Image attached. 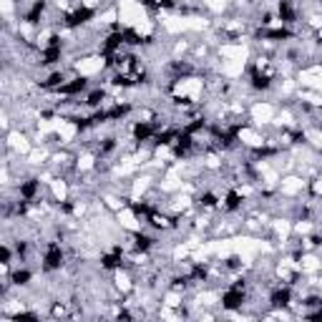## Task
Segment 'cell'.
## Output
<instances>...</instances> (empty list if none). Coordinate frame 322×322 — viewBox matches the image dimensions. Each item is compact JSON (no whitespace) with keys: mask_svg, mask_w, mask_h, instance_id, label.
I'll return each mask as SVG.
<instances>
[{"mask_svg":"<svg viewBox=\"0 0 322 322\" xmlns=\"http://www.w3.org/2000/svg\"><path fill=\"white\" fill-rule=\"evenodd\" d=\"M0 260H3V264L10 262V247H8V244H3V249H0Z\"/></svg>","mask_w":322,"mask_h":322,"instance_id":"obj_17","label":"cell"},{"mask_svg":"<svg viewBox=\"0 0 322 322\" xmlns=\"http://www.w3.org/2000/svg\"><path fill=\"white\" fill-rule=\"evenodd\" d=\"M43 10H46V3H43V0H35V3H33V8L26 13V20H28V23H38V20H40V15H43Z\"/></svg>","mask_w":322,"mask_h":322,"instance_id":"obj_12","label":"cell"},{"mask_svg":"<svg viewBox=\"0 0 322 322\" xmlns=\"http://www.w3.org/2000/svg\"><path fill=\"white\" fill-rule=\"evenodd\" d=\"M320 151H322V148H320Z\"/></svg>","mask_w":322,"mask_h":322,"instance_id":"obj_18","label":"cell"},{"mask_svg":"<svg viewBox=\"0 0 322 322\" xmlns=\"http://www.w3.org/2000/svg\"><path fill=\"white\" fill-rule=\"evenodd\" d=\"M93 18V8H88V5H81V8H76L73 13H68L66 15V26L68 28H78V26H83Z\"/></svg>","mask_w":322,"mask_h":322,"instance_id":"obj_3","label":"cell"},{"mask_svg":"<svg viewBox=\"0 0 322 322\" xmlns=\"http://www.w3.org/2000/svg\"><path fill=\"white\" fill-rule=\"evenodd\" d=\"M101 267H103V269H121V267H123V254H121V249H114V252L103 254V257H101Z\"/></svg>","mask_w":322,"mask_h":322,"instance_id":"obj_6","label":"cell"},{"mask_svg":"<svg viewBox=\"0 0 322 322\" xmlns=\"http://www.w3.org/2000/svg\"><path fill=\"white\" fill-rule=\"evenodd\" d=\"M60 60V46H46L43 48V66H53V63H58Z\"/></svg>","mask_w":322,"mask_h":322,"instance_id":"obj_10","label":"cell"},{"mask_svg":"<svg viewBox=\"0 0 322 322\" xmlns=\"http://www.w3.org/2000/svg\"><path fill=\"white\" fill-rule=\"evenodd\" d=\"M38 191H40V181H35V179H28V181L20 184V199L23 202H33L38 197Z\"/></svg>","mask_w":322,"mask_h":322,"instance_id":"obj_5","label":"cell"},{"mask_svg":"<svg viewBox=\"0 0 322 322\" xmlns=\"http://www.w3.org/2000/svg\"><path fill=\"white\" fill-rule=\"evenodd\" d=\"M244 305V285H232L222 294V307L224 310H239Z\"/></svg>","mask_w":322,"mask_h":322,"instance_id":"obj_2","label":"cell"},{"mask_svg":"<svg viewBox=\"0 0 322 322\" xmlns=\"http://www.w3.org/2000/svg\"><path fill=\"white\" fill-rule=\"evenodd\" d=\"M199 204L204 206V209H214V206H217V197H214L211 191H204V194L199 197Z\"/></svg>","mask_w":322,"mask_h":322,"instance_id":"obj_15","label":"cell"},{"mask_svg":"<svg viewBox=\"0 0 322 322\" xmlns=\"http://www.w3.org/2000/svg\"><path fill=\"white\" fill-rule=\"evenodd\" d=\"M63 249H60L58 242H48L46 244V252H43V269L46 272H56L63 267Z\"/></svg>","mask_w":322,"mask_h":322,"instance_id":"obj_1","label":"cell"},{"mask_svg":"<svg viewBox=\"0 0 322 322\" xmlns=\"http://www.w3.org/2000/svg\"><path fill=\"white\" fill-rule=\"evenodd\" d=\"M86 78H73V81H66L63 86L58 88V93L63 96H76V93H81V91H86Z\"/></svg>","mask_w":322,"mask_h":322,"instance_id":"obj_8","label":"cell"},{"mask_svg":"<svg viewBox=\"0 0 322 322\" xmlns=\"http://www.w3.org/2000/svg\"><path fill=\"white\" fill-rule=\"evenodd\" d=\"M292 302V290L290 287H277L272 292V307H287Z\"/></svg>","mask_w":322,"mask_h":322,"instance_id":"obj_7","label":"cell"},{"mask_svg":"<svg viewBox=\"0 0 322 322\" xmlns=\"http://www.w3.org/2000/svg\"><path fill=\"white\" fill-rule=\"evenodd\" d=\"M277 15H280V20L285 23V26H290L297 20V10H294V5L290 0H280L277 3Z\"/></svg>","mask_w":322,"mask_h":322,"instance_id":"obj_4","label":"cell"},{"mask_svg":"<svg viewBox=\"0 0 322 322\" xmlns=\"http://www.w3.org/2000/svg\"><path fill=\"white\" fill-rule=\"evenodd\" d=\"M30 277H33V274H30L28 269H15V272H13V285H18V287H20V285H28Z\"/></svg>","mask_w":322,"mask_h":322,"instance_id":"obj_14","label":"cell"},{"mask_svg":"<svg viewBox=\"0 0 322 322\" xmlns=\"http://www.w3.org/2000/svg\"><path fill=\"white\" fill-rule=\"evenodd\" d=\"M134 247H136L139 252H148V249L154 247V239L148 234H136L134 237Z\"/></svg>","mask_w":322,"mask_h":322,"instance_id":"obj_13","label":"cell"},{"mask_svg":"<svg viewBox=\"0 0 322 322\" xmlns=\"http://www.w3.org/2000/svg\"><path fill=\"white\" fill-rule=\"evenodd\" d=\"M103 98H106V93H103V91H93V93L88 96L86 103H88V106H98V103H101Z\"/></svg>","mask_w":322,"mask_h":322,"instance_id":"obj_16","label":"cell"},{"mask_svg":"<svg viewBox=\"0 0 322 322\" xmlns=\"http://www.w3.org/2000/svg\"><path fill=\"white\" fill-rule=\"evenodd\" d=\"M252 86L257 88V91H267V88L272 86V78H269L267 73H262L260 68H254V71H252Z\"/></svg>","mask_w":322,"mask_h":322,"instance_id":"obj_9","label":"cell"},{"mask_svg":"<svg viewBox=\"0 0 322 322\" xmlns=\"http://www.w3.org/2000/svg\"><path fill=\"white\" fill-rule=\"evenodd\" d=\"M239 206H242V194H239L237 189H229L227 197H224V209H227V211H237Z\"/></svg>","mask_w":322,"mask_h":322,"instance_id":"obj_11","label":"cell"}]
</instances>
